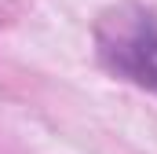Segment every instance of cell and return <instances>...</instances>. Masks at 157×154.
Here are the masks:
<instances>
[{
	"label": "cell",
	"instance_id": "obj_1",
	"mask_svg": "<svg viewBox=\"0 0 157 154\" xmlns=\"http://www.w3.org/2000/svg\"><path fill=\"white\" fill-rule=\"evenodd\" d=\"M99 55L117 77L157 95V18L143 7H113L99 18Z\"/></svg>",
	"mask_w": 157,
	"mask_h": 154
}]
</instances>
